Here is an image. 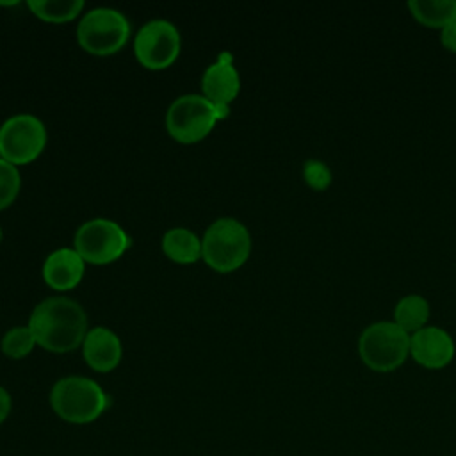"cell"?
I'll return each mask as SVG.
<instances>
[{
    "label": "cell",
    "instance_id": "obj_1",
    "mask_svg": "<svg viewBox=\"0 0 456 456\" xmlns=\"http://www.w3.org/2000/svg\"><path fill=\"white\" fill-rule=\"evenodd\" d=\"M27 326L37 346L59 354L82 346L89 331L84 308L64 296L46 297L36 305Z\"/></svg>",
    "mask_w": 456,
    "mask_h": 456
},
{
    "label": "cell",
    "instance_id": "obj_2",
    "mask_svg": "<svg viewBox=\"0 0 456 456\" xmlns=\"http://www.w3.org/2000/svg\"><path fill=\"white\" fill-rule=\"evenodd\" d=\"M50 406L64 422L91 424L107 410L109 397L91 378L66 376L52 387Z\"/></svg>",
    "mask_w": 456,
    "mask_h": 456
},
{
    "label": "cell",
    "instance_id": "obj_3",
    "mask_svg": "<svg viewBox=\"0 0 456 456\" xmlns=\"http://www.w3.org/2000/svg\"><path fill=\"white\" fill-rule=\"evenodd\" d=\"M251 253V235L248 228L233 219L214 221L201 239V258L217 273H232L246 264Z\"/></svg>",
    "mask_w": 456,
    "mask_h": 456
},
{
    "label": "cell",
    "instance_id": "obj_4",
    "mask_svg": "<svg viewBox=\"0 0 456 456\" xmlns=\"http://www.w3.org/2000/svg\"><path fill=\"white\" fill-rule=\"evenodd\" d=\"M230 107H219L203 94H183L176 98L166 114L169 135L182 144H194L205 139L214 125L226 118Z\"/></svg>",
    "mask_w": 456,
    "mask_h": 456
},
{
    "label": "cell",
    "instance_id": "obj_5",
    "mask_svg": "<svg viewBox=\"0 0 456 456\" xmlns=\"http://www.w3.org/2000/svg\"><path fill=\"white\" fill-rule=\"evenodd\" d=\"M358 354L374 372H392L410 358V335L394 321L369 324L358 338Z\"/></svg>",
    "mask_w": 456,
    "mask_h": 456
},
{
    "label": "cell",
    "instance_id": "obj_6",
    "mask_svg": "<svg viewBox=\"0 0 456 456\" xmlns=\"http://www.w3.org/2000/svg\"><path fill=\"white\" fill-rule=\"evenodd\" d=\"M130 37L126 16L110 7H96L82 16L77 28L78 45L98 57L119 52Z\"/></svg>",
    "mask_w": 456,
    "mask_h": 456
},
{
    "label": "cell",
    "instance_id": "obj_7",
    "mask_svg": "<svg viewBox=\"0 0 456 456\" xmlns=\"http://www.w3.org/2000/svg\"><path fill=\"white\" fill-rule=\"evenodd\" d=\"M130 248L126 232L110 219H91L84 223L73 239V249L84 262L103 265L125 255Z\"/></svg>",
    "mask_w": 456,
    "mask_h": 456
},
{
    "label": "cell",
    "instance_id": "obj_8",
    "mask_svg": "<svg viewBox=\"0 0 456 456\" xmlns=\"http://www.w3.org/2000/svg\"><path fill=\"white\" fill-rule=\"evenodd\" d=\"M46 144V128L32 114L11 116L0 126V155L12 166L36 160Z\"/></svg>",
    "mask_w": 456,
    "mask_h": 456
},
{
    "label": "cell",
    "instance_id": "obj_9",
    "mask_svg": "<svg viewBox=\"0 0 456 456\" xmlns=\"http://www.w3.org/2000/svg\"><path fill=\"white\" fill-rule=\"evenodd\" d=\"M180 32L166 20H153L144 23L135 34L134 53L146 69L169 68L180 55Z\"/></svg>",
    "mask_w": 456,
    "mask_h": 456
},
{
    "label": "cell",
    "instance_id": "obj_10",
    "mask_svg": "<svg viewBox=\"0 0 456 456\" xmlns=\"http://www.w3.org/2000/svg\"><path fill=\"white\" fill-rule=\"evenodd\" d=\"M454 354L456 344L444 328L426 326L410 335V358L424 369H444L452 362Z\"/></svg>",
    "mask_w": 456,
    "mask_h": 456
},
{
    "label": "cell",
    "instance_id": "obj_11",
    "mask_svg": "<svg viewBox=\"0 0 456 456\" xmlns=\"http://www.w3.org/2000/svg\"><path fill=\"white\" fill-rule=\"evenodd\" d=\"M201 91L207 100L219 107H230L237 98L240 91V77L230 53L219 55V59L205 69L201 77Z\"/></svg>",
    "mask_w": 456,
    "mask_h": 456
},
{
    "label": "cell",
    "instance_id": "obj_12",
    "mask_svg": "<svg viewBox=\"0 0 456 456\" xmlns=\"http://www.w3.org/2000/svg\"><path fill=\"white\" fill-rule=\"evenodd\" d=\"M82 354L93 370L110 372L119 365L123 358V346L112 330L105 326H94L87 331L82 342Z\"/></svg>",
    "mask_w": 456,
    "mask_h": 456
},
{
    "label": "cell",
    "instance_id": "obj_13",
    "mask_svg": "<svg viewBox=\"0 0 456 456\" xmlns=\"http://www.w3.org/2000/svg\"><path fill=\"white\" fill-rule=\"evenodd\" d=\"M86 271L84 258L73 248H61L52 251L43 264V280L48 287L55 290L75 289Z\"/></svg>",
    "mask_w": 456,
    "mask_h": 456
},
{
    "label": "cell",
    "instance_id": "obj_14",
    "mask_svg": "<svg viewBox=\"0 0 456 456\" xmlns=\"http://www.w3.org/2000/svg\"><path fill=\"white\" fill-rule=\"evenodd\" d=\"M431 306L420 294H406L394 306V322L408 335L428 326Z\"/></svg>",
    "mask_w": 456,
    "mask_h": 456
},
{
    "label": "cell",
    "instance_id": "obj_15",
    "mask_svg": "<svg viewBox=\"0 0 456 456\" xmlns=\"http://www.w3.org/2000/svg\"><path fill=\"white\" fill-rule=\"evenodd\" d=\"M162 251L176 264H194L201 258V240L187 228H171L162 237Z\"/></svg>",
    "mask_w": 456,
    "mask_h": 456
},
{
    "label": "cell",
    "instance_id": "obj_16",
    "mask_svg": "<svg viewBox=\"0 0 456 456\" xmlns=\"http://www.w3.org/2000/svg\"><path fill=\"white\" fill-rule=\"evenodd\" d=\"M408 11L420 25L442 30L456 20V0H410Z\"/></svg>",
    "mask_w": 456,
    "mask_h": 456
},
{
    "label": "cell",
    "instance_id": "obj_17",
    "mask_svg": "<svg viewBox=\"0 0 456 456\" xmlns=\"http://www.w3.org/2000/svg\"><path fill=\"white\" fill-rule=\"evenodd\" d=\"M27 5L36 18L48 23H68L84 9L82 0H30Z\"/></svg>",
    "mask_w": 456,
    "mask_h": 456
},
{
    "label": "cell",
    "instance_id": "obj_18",
    "mask_svg": "<svg viewBox=\"0 0 456 456\" xmlns=\"http://www.w3.org/2000/svg\"><path fill=\"white\" fill-rule=\"evenodd\" d=\"M36 338L28 326H14L2 337V353L12 360L25 358L32 353Z\"/></svg>",
    "mask_w": 456,
    "mask_h": 456
},
{
    "label": "cell",
    "instance_id": "obj_19",
    "mask_svg": "<svg viewBox=\"0 0 456 456\" xmlns=\"http://www.w3.org/2000/svg\"><path fill=\"white\" fill-rule=\"evenodd\" d=\"M21 187V176L16 166L0 159V210L7 208L18 196Z\"/></svg>",
    "mask_w": 456,
    "mask_h": 456
},
{
    "label": "cell",
    "instance_id": "obj_20",
    "mask_svg": "<svg viewBox=\"0 0 456 456\" xmlns=\"http://www.w3.org/2000/svg\"><path fill=\"white\" fill-rule=\"evenodd\" d=\"M303 178H305L306 185L314 191H326L333 182V175H331V169L328 167V164H324L322 160H317V159H310L305 162Z\"/></svg>",
    "mask_w": 456,
    "mask_h": 456
},
{
    "label": "cell",
    "instance_id": "obj_21",
    "mask_svg": "<svg viewBox=\"0 0 456 456\" xmlns=\"http://www.w3.org/2000/svg\"><path fill=\"white\" fill-rule=\"evenodd\" d=\"M440 43L445 50L456 53V20L440 30Z\"/></svg>",
    "mask_w": 456,
    "mask_h": 456
},
{
    "label": "cell",
    "instance_id": "obj_22",
    "mask_svg": "<svg viewBox=\"0 0 456 456\" xmlns=\"http://www.w3.org/2000/svg\"><path fill=\"white\" fill-rule=\"evenodd\" d=\"M11 406H12V401L9 392L4 387H0V424L9 417Z\"/></svg>",
    "mask_w": 456,
    "mask_h": 456
},
{
    "label": "cell",
    "instance_id": "obj_23",
    "mask_svg": "<svg viewBox=\"0 0 456 456\" xmlns=\"http://www.w3.org/2000/svg\"><path fill=\"white\" fill-rule=\"evenodd\" d=\"M0 240H2V230H0Z\"/></svg>",
    "mask_w": 456,
    "mask_h": 456
},
{
    "label": "cell",
    "instance_id": "obj_24",
    "mask_svg": "<svg viewBox=\"0 0 456 456\" xmlns=\"http://www.w3.org/2000/svg\"><path fill=\"white\" fill-rule=\"evenodd\" d=\"M0 159H2V155H0Z\"/></svg>",
    "mask_w": 456,
    "mask_h": 456
}]
</instances>
